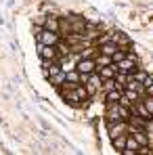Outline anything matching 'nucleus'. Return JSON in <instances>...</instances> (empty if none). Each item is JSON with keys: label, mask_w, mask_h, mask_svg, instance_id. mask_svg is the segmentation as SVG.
Listing matches in <instances>:
<instances>
[{"label": "nucleus", "mask_w": 153, "mask_h": 155, "mask_svg": "<svg viewBox=\"0 0 153 155\" xmlns=\"http://www.w3.org/2000/svg\"><path fill=\"white\" fill-rule=\"evenodd\" d=\"M36 34H38V42H42V44H48V46L59 44V31H51L46 27H38Z\"/></svg>", "instance_id": "f257e3e1"}, {"label": "nucleus", "mask_w": 153, "mask_h": 155, "mask_svg": "<svg viewBox=\"0 0 153 155\" xmlns=\"http://www.w3.org/2000/svg\"><path fill=\"white\" fill-rule=\"evenodd\" d=\"M76 69L82 74V76H90V74L97 71V61H95L92 57H82V59L76 63Z\"/></svg>", "instance_id": "f03ea898"}, {"label": "nucleus", "mask_w": 153, "mask_h": 155, "mask_svg": "<svg viewBox=\"0 0 153 155\" xmlns=\"http://www.w3.org/2000/svg\"><path fill=\"white\" fill-rule=\"evenodd\" d=\"M38 52H40V57H42L44 61H57V59H59V51H57V46H48V44L38 42Z\"/></svg>", "instance_id": "7ed1b4c3"}, {"label": "nucleus", "mask_w": 153, "mask_h": 155, "mask_svg": "<svg viewBox=\"0 0 153 155\" xmlns=\"http://www.w3.org/2000/svg\"><path fill=\"white\" fill-rule=\"evenodd\" d=\"M115 65H118V69L124 71V74H134V71L138 69V67H136V57H130V54H128L126 59H122L120 63H115Z\"/></svg>", "instance_id": "20e7f679"}, {"label": "nucleus", "mask_w": 153, "mask_h": 155, "mask_svg": "<svg viewBox=\"0 0 153 155\" xmlns=\"http://www.w3.org/2000/svg\"><path fill=\"white\" fill-rule=\"evenodd\" d=\"M97 74L101 76V80H113L118 76V65L111 63V65H103V67H97Z\"/></svg>", "instance_id": "39448f33"}, {"label": "nucleus", "mask_w": 153, "mask_h": 155, "mask_svg": "<svg viewBox=\"0 0 153 155\" xmlns=\"http://www.w3.org/2000/svg\"><path fill=\"white\" fill-rule=\"evenodd\" d=\"M122 94H124V90H122V86H115L113 90H109V92L105 94V105H113V103H120V99H122Z\"/></svg>", "instance_id": "423d86ee"}, {"label": "nucleus", "mask_w": 153, "mask_h": 155, "mask_svg": "<svg viewBox=\"0 0 153 155\" xmlns=\"http://www.w3.org/2000/svg\"><path fill=\"white\" fill-rule=\"evenodd\" d=\"M138 149H141V145H138V140L128 132V140H126V149L122 151L124 155H134V153H138Z\"/></svg>", "instance_id": "0eeeda50"}, {"label": "nucleus", "mask_w": 153, "mask_h": 155, "mask_svg": "<svg viewBox=\"0 0 153 155\" xmlns=\"http://www.w3.org/2000/svg\"><path fill=\"white\" fill-rule=\"evenodd\" d=\"M126 140H128V132H122V134H118V136H111V143H113L115 151H120V153L126 149Z\"/></svg>", "instance_id": "6e6552de"}, {"label": "nucleus", "mask_w": 153, "mask_h": 155, "mask_svg": "<svg viewBox=\"0 0 153 155\" xmlns=\"http://www.w3.org/2000/svg\"><path fill=\"white\" fill-rule=\"evenodd\" d=\"M128 130H130L128 120H122V122H118V124H111V126H109V134H111V136H118V134L128 132Z\"/></svg>", "instance_id": "1a4fd4ad"}, {"label": "nucleus", "mask_w": 153, "mask_h": 155, "mask_svg": "<svg viewBox=\"0 0 153 155\" xmlns=\"http://www.w3.org/2000/svg\"><path fill=\"white\" fill-rule=\"evenodd\" d=\"M65 80H67V82H72V84H80V82L84 84V82H86V76H82L76 67H74L72 71H65Z\"/></svg>", "instance_id": "9d476101"}, {"label": "nucleus", "mask_w": 153, "mask_h": 155, "mask_svg": "<svg viewBox=\"0 0 153 155\" xmlns=\"http://www.w3.org/2000/svg\"><path fill=\"white\" fill-rule=\"evenodd\" d=\"M44 27L51 29V31H61V19H57V17H46V19H44Z\"/></svg>", "instance_id": "9b49d317"}, {"label": "nucleus", "mask_w": 153, "mask_h": 155, "mask_svg": "<svg viewBox=\"0 0 153 155\" xmlns=\"http://www.w3.org/2000/svg\"><path fill=\"white\" fill-rule=\"evenodd\" d=\"M95 61H97V67H103V65H111V63H113V59H111L109 54H103V52H99V54L95 57Z\"/></svg>", "instance_id": "f8f14e48"}, {"label": "nucleus", "mask_w": 153, "mask_h": 155, "mask_svg": "<svg viewBox=\"0 0 153 155\" xmlns=\"http://www.w3.org/2000/svg\"><path fill=\"white\" fill-rule=\"evenodd\" d=\"M111 36H113V40H115V42H118L120 46H128V44H130L128 36H126V34H122V31H113Z\"/></svg>", "instance_id": "ddd939ff"}, {"label": "nucleus", "mask_w": 153, "mask_h": 155, "mask_svg": "<svg viewBox=\"0 0 153 155\" xmlns=\"http://www.w3.org/2000/svg\"><path fill=\"white\" fill-rule=\"evenodd\" d=\"M48 80H51V84H52V86H57V88H59V86H61L63 82H67V80H65V71H61L59 76H52V78H48Z\"/></svg>", "instance_id": "4468645a"}, {"label": "nucleus", "mask_w": 153, "mask_h": 155, "mask_svg": "<svg viewBox=\"0 0 153 155\" xmlns=\"http://www.w3.org/2000/svg\"><path fill=\"white\" fill-rule=\"evenodd\" d=\"M130 76L134 78V80H138V82H143V84H145V82L149 80V76H147V74H145L143 69H136V71H134V74H130Z\"/></svg>", "instance_id": "2eb2a0df"}, {"label": "nucleus", "mask_w": 153, "mask_h": 155, "mask_svg": "<svg viewBox=\"0 0 153 155\" xmlns=\"http://www.w3.org/2000/svg\"><path fill=\"white\" fill-rule=\"evenodd\" d=\"M145 86H147V94H149V97H153V82L145 84Z\"/></svg>", "instance_id": "dca6fc26"}]
</instances>
